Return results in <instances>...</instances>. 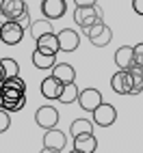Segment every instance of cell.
Returning a JSON list of instances; mask_svg holds the SVG:
<instances>
[{
  "mask_svg": "<svg viewBox=\"0 0 143 153\" xmlns=\"http://www.w3.org/2000/svg\"><path fill=\"white\" fill-rule=\"evenodd\" d=\"M113 60H115V65H117L119 69L128 71L132 65H135V60H132V45H121V48H117Z\"/></svg>",
  "mask_w": 143,
  "mask_h": 153,
  "instance_id": "obj_16",
  "label": "cell"
},
{
  "mask_svg": "<svg viewBox=\"0 0 143 153\" xmlns=\"http://www.w3.org/2000/svg\"><path fill=\"white\" fill-rule=\"evenodd\" d=\"M132 60H135V67L143 69V43L132 45Z\"/></svg>",
  "mask_w": 143,
  "mask_h": 153,
  "instance_id": "obj_24",
  "label": "cell"
},
{
  "mask_svg": "<svg viewBox=\"0 0 143 153\" xmlns=\"http://www.w3.org/2000/svg\"><path fill=\"white\" fill-rule=\"evenodd\" d=\"M91 117H93V125H98V127H111L117 121V110H115V106L102 101V104L91 112Z\"/></svg>",
  "mask_w": 143,
  "mask_h": 153,
  "instance_id": "obj_4",
  "label": "cell"
},
{
  "mask_svg": "<svg viewBox=\"0 0 143 153\" xmlns=\"http://www.w3.org/2000/svg\"><path fill=\"white\" fill-rule=\"evenodd\" d=\"M5 80V74H2V67H0V82Z\"/></svg>",
  "mask_w": 143,
  "mask_h": 153,
  "instance_id": "obj_29",
  "label": "cell"
},
{
  "mask_svg": "<svg viewBox=\"0 0 143 153\" xmlns=\"http://www.w3.org/2000/svg\"><path fill=\"white\" fill-rule=\"evenodd\" d=\"M80 134H93V121H89V119H76V121H72L69 136L76 138Z\"/></svg>",
  "mask_w": 143,
  "mask_h": 153,
  "instance_id": "obj_19",
  "label": "cell"
},
{
  "mask_svg": "<svg viewBox=\"0 0 143 153\" xmlns=\"http://www.w3.org/2000/svg\"><path fill=\"white\" fill-rule=\"evenodd\" d=\"M74 151L78 153H96L98 151V138L96 134H80L74 138Z\"/></svg>",
  "mask_w": 143,
  "mask_h": 153,
  "instance_id": "obj_12",
  "label": "cell"
},
{
  "mask_svg": "<svg viewBox=\"0 0 143 153\" xmlns=\"http://www.w3.org/2000/svg\"><path fill=\"white\" fill-rule=\"evenodd\" d=\"M98 19H104V11L100 9V4L93 7H76L74 9V22L76 26H80V30H85L87 26H91Z\"/></svg>",
  "mask_w": 143,
  "mask_h": 153,
  "instance_id": "obj_3",
  "label": "cell"
},
{
  "mask_svg": "<svg viewBox=\"0 0 143 153\" xmlns=\"http://www.w3.org/2000/svg\"><path fill=\"white\" fill-rule=\"evenodd\" d=\"M24 39V28L20 26L17 22H5L0 26V43L5 45H17L20 41Z\"/></svg>",
  "mask_w": 143,
  "mask_h": 153,
  "instance_id": "obj_5",
  "label": "cell"
},
{
  "mask_svg": "<svg viewBox=\"0 0 143 153\" xmlns=\"http://www.w3.org/2000/svg\"><path fill=\"white\" fill-rule=\"evenodd\" d=\"M52 76L59 80L61 84H67V82H76V69L72 67L69 63H56L52 67Z\"/></svg>",
  "mask_w": 143,
  "mask_h": 153,
  "instance_id": "obj_14",
  "label": "cell"
},
{
  "mask_svg": "<svg viewBox=\"0 0 143 153\" xmlns=\"http://www.w3.org/2000/svg\"><path fill=\"white\" fill-rule=\"evenodd\" d=\"M39 153H63V151H56V149H48V147H44Z\"/></svg>",
  "mask_w": 143,
  "mask_h": 153,
  "instance_id": "obj_28",
  "label": "cell"
},
{
  "mask_svg": "<svg viewBox=\"0 0 143 153\" xmlns=\"http://www.w3.org/2000/svg\"><path fill=\"white\" fill-rule=\"evenodd\" d=\"M26 104V93L20 88H13L5 82H0V108L7 112H17Z\"/></svg>",
  "mask_w": 143,
  "mask_h": 153,
  "instance_id": "obj_2",
  "label": "cell"
},
{
  "mask_svg": "<svg viewBox=\"0 0 143 153\" xmlns=\"http://www.w3.org/2000/svg\"><path fill=\"white\" fill-rule=\"evenodd\" d=\"M74 4L76 7H93V4H98V0H74Z\"/></svg>",
  "mask_w": 143,
  "mask_h": 153,
  "instance_id": "obj_27",
  "label": "cell"
},
{
  "mask_svg": "<svg viewBox=\"0 0 143 153\" xmlns=\"http://www.w3.org/2000/svg\"><path fill=\"white\" fill-rule=\"evenodd\" d=\"M128 80H130V95H139L143 91V69L132 65L128 69Z\"/></svg>",
  "mask_w": 143,
  "mask_h": 153,
  "instance_id": "obj_18",
  "label": "cell"
},
{
  "mask_svg": "<svg viewBox=\"0 0 143 153\" xmlns=\"http://www.w3.org/2000/svg\"><path fill=\"white\" fill-rule=\"evenodd\" d=\"M0 67H2L5 80H7V78H15V76H20V65H17L15 58H0Z\"/></svg>",
  "mask_w": 143,
  "mask_h": 153,
  "instance_id": "obj_22",
  "label": "cell"
},
{
  "mask_svg": "<svg viewBox=\"0 0 143 153\" xmlns=\"http://www.w3.org/2000/svg\"><path fill=\"white\" fill-rule=\"evenodd\" d=\"M67 11V0H41V13L46 19H59Z\"/></svg>",
  "mask_w": 143,
  "mask_h": 153,
  "instance_id": "obj_9",
  "label": "cell"
},
{
  "mask_svg": "<svg viewBox=\"0 0 143 153\" xmlns=\"http://www.w3.org/2000/svg\"><path fill=\"white\" fill-rule=\"evenodd\" d=\"M78 104H80V108H83L85 112H93L102 101V93L98 88H83V91H78Z\"/></svg>",
  "mask_w": 143,
  "mask_h": 153,
  "instance_id": "obj_8",
  "label": "cell"
},
{
  "mask_svg": "<svg viewBox=\"0 0 143 153\" xmlns=\"http://www.w3.org/2000/svg\"><path fill=\"white\" fill-rule=\"evenodd\" d=\"M76 99H78V86H76V82L63 84V91H61V95H59V101H61V104H74Z\"/></svg>",
  "mask_w": 143,
  "mask_h": 153,
  "instance_id": "obj_21",
  "label": "cell"
},
{
  "mask_svg": "<svg viewBox=\"0 0 143 153\" xmlns=\"http://www.w3.org/2000/svg\"><path fill=\"white\" fill-rule=\"evenodd\" d=\"M54 35H56V41H59V52H76L78 50L80 35L74 28H63L61 33H54Z\"/></svg>",
  "mask_w": 143,
  "mask_h": 153,
  "instance_id": "obj_6",
  "label": "cell"
},
{
  "mask_svg": "<svg viewBox=\"0 0 143 153\" xmlns=\"http://www.w3.org/2000/svg\"><path fill=\"white\" fill-rule=\"evenodd\" d=\"M39 91H41V95L46 99H59L61 91H63V84L59 82L54 76H48L41 80V84H39Z\"/></svg>",
  "mask_w": 143,
  "mask_h": 153,
  "instance_id": "obj_11",
  "label": "cell"
},
{
  "mask_svg": "<svg viewBox=\"0 0 143 153\" xmlns=\"http://www.w3.org/2000/svg\"><path fill=\"white\" fill-rule=\"evenodd\" d=\"M111 88L115 91L117 95H130V80H128V71L119 69L111 78Z\"/></svg>",
  "mask_w": 143,
  "mask_h": 153,
  "instance_id": "obj_13",
  "label": "cell"
},
{
  "mask_svg": "<svg viewBox=\"0 0 143 153\" xmlns=\"http://www.w3.org/2000/svg\"><path fill=\"white\" fill-rule=\"evenodd\" d=\"M44 147L63 151L67 147V134H65V131H61V129H56V127L46 129V134H44Z\"/></svg>",
  "mask_w": 143,
  "mask_h": 153,
  "instance_id": "obj_10",
  "label": "cell"
},
{
  "mask_svg": "<svg viewBox=\"0 0 143 153\" xmlns=\"http://www.w3.org/2000/svg\"><path fill=\"white\" fill-rule=\"evenodd\" d=\"M28 33H30V37L37 41L39 37H44V35H48V33H54V28H52V22L44 17V19H35V22H30Z\"/></svg>",
  "mask_w": 143,
  "mask_h": 153,
  "instance_id": "obj_17",
  "label": "cell"
},
{
  "mask_svg": "<svg viewBox=\"0 0 143 153\" xmlns=\"http://www.w3.org/2000/svg\"><path fill=\"white\" fill-rule=\"evenodd\" d=\"M33 65L37 69H52L56 65V56L44 54V52H39V50H35V52H33Z\"/></svg>",
  "mask_w": 143,
  "mask_h": 153,
  "instance_id": "obj_20",
  "label": "cell"
},
{
  "mask_svg": "<svg viewBox=\"0 0 143 153\" xmlns=\"http://www.w3.org/2000/svg\"><path fill=\"white\" fill-rule=\"evenodd\" d=\"M0 13H2L7 19H11V22H17L24 30L30 26V22H33L24 0H0Z\"/></svg>",
  "mask_w": 143,
  "mask_h": 153,
  "instance_id": "obj_1",
  "label": "cell"
},
{
  "mask_svg": "<svg viewBox=\"0 0 143 153\" xmlns=\"http://www.w3.org/2000/svg\"><path fill=\"white\" fill-rule=\"evenodd\" d=\"M69 153H78V151H74V149H72V151H69Z\"/></svg>",
  "mask_w": 143,
  "mask_h": 153,
  "instance_id": "obj_30",
  "label": "cell"
},
{
  "mask_svg": "<svg viewBox=\"0 0 143 153\" xmlns=\"http://www.w3.org/2000/svg\"><path fill=\"white\" fill-rule=\"evenodd\" d=\"M9 127H11V114L0 108V134H5Z\"/></svg>",
  "mask_w": 143,
  "mask_h": 153,
  "instance_id": "obj_25",
  "label": "cell"
},
{
  "mask_svg": "<svg viewBox=\"0 0 143 153\" xmlns=\"http://www.w3.org/2000/svg\"><path fill=\"white\" fill-rule=\"evenodd\" d=\"M35 123L41 129H52L59 123V110L54 106H41L35 112Z\"/></svg>",
  "mask_w": 143,
  "mask_h": 153,
  "instance_id": "obj_7",
  "label": "cell"
},
{
  "mask_svg": "<svg viewBox=\"0 0 143 153\" xmlns=\"http://www.w3.org/2000/svg\"><path fill=\"white\" fill-rule=\"evenodd\" d=\"M111 39H113V30H111L108 26H104V28H102L96 37H91L89 41L93 43L96 48H104V45H108V43H111Z\"/></svg>",
  "mask_w": 143,
  "mask_h": 153,
  "instance_id": "obj_23",
  "label": "cell"
},
{
  "mask_svg": "<svg viewBox=\"0 0 143 153\" xmlns=\"http://www.w3.org/2000/svg\"><path fill=\"white\" fill-rule=\"evenodd\" d=\"M132 11L143 17V0H132Z\"/></svg>",
  "mask_w": 143,
  "mask_h": 153,
  "instance_id": "obj_26",
  "label": "cell"
},
{
  "mask_svg": "<svg viewBox=\"0 0 143 153\" xmlns=\"http://www.w3.org/2000/svg\"><path fill=\"white\" fill-rule=\"evenodd\" d=\"M35 43H37L35 50H39V52H44V54H52V56L59 54V41H56V35L54 33H48L44 37H39Z\"/></svg>",
  "mask_w": 143,
  "mask_h": 153,
  "instance_id": "obj_15",
  "label": "cell"
}]
</instances>
